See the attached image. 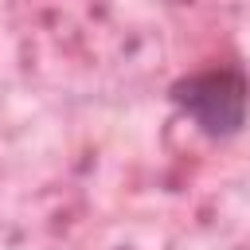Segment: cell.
<instances>
[{
	"label": "cell",
	"mask_w": 250,
	"mask_h": 250,
	"mask_svg": "<svg viewBox=\"0 0 250 250\" xmlns=\"http://www.w3.org/2000/svg\"><path fill=\"white\" fill-rule=\"evenodd\" d=\"M168 102L211 141L242 133L250 113V78L242 66H207L168 86Z\"/></svg>",
	"instance_id": "obj_1"
}]
</instances>
